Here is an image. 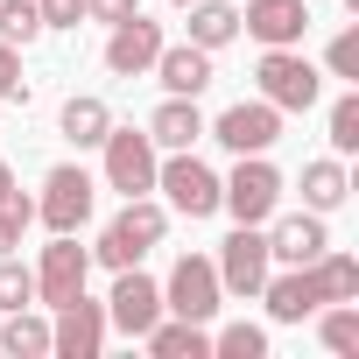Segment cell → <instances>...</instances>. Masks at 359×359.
Instances as JSON below:
<instances>
[{"instance_id":"1","label":"cell","mask_w":359,"mask_h":359,"mask_svg":"<svg viewBox=\"0 0 359 359\" xmlns=\"http://www.w3.org/2000/svg\"><path fill=\"white\" fill-rule=\"evenodd\" d=\"M162 233H169V205H155V198L141 191V198H127V212L99 233L92 261H99V268H113V275H120V268H141V254H148V247H162Z\"/></svg>"},{"instance_id":"2","label":"cell","mask_w":359,"mask_h":359,"mask_svg":"<svg viewBox=\"0 0 359 359\" xmlns=\"http://www.w3.org/2000/svg\"><path fill=\"white\" fill-rule=\"evenodd\" d=\"M275 205H282V169L268 155H240V169L219 184V212H233L240 226H261L275 219Z\"/></svg>"},{"instance_id":"3","label":"cell","mask_w":359,"mask_h":359,"mask_svg":"<svg viewBox=\"0 0 359 359\" xmlns=\"http://www.w3.org/2000/svg\"><path fill=\"white\" fill-rule=\"evenodd\" d=\"M261 99L275 106V113H310L317 99H324V78H317V64L310 57H296V50H261Z\"/></svg>"},{"instance_id":"4","label":"cell","mask_w":359,"mask_h":359,"mask_svg":"<svg viewBox=\"0 0 359 359\" xmlns=\"http://www.w3.org/2000/svg\"><path fill=\"white\" fill-rule=\"evenodd\" d=\"M219 303H226V289H219L212 254H176V268H169V282H162V310L191 317V324H212Z\"/></svg>"},{"instance_id":"5","label":"cell","mask_w":359,"mask_h":359,"mask_svg":"<svg viewBox=\"0 0 359 359\" xmlns=\"http://www.w3.org/2000/svg\"><path fill=\"white\" fill-rule=\"evenodd\" d=\"M155 191L169 198V212H184V219H212L219 212V176L191 148H176L169 162H155Z\"/></svg>"},{"instance_id":"6","label":"cell","mask_w":359,"mask_h":359,"mask_svg":"<svg viewBox=\"0 0 359 359\" xmlns=\"http://www.w3.org/2000/svg\"><path fill=\"white\" fill-rule=\"evenodd\" d=\"M92 205H99V184L78 169V162H57L50 176H43V198H36V219L50 226V233H78L85 219H92Z\"/></svg>"},{"instance_id":"7","label":"cell","mask_w":359,"mask_h":359,"mask_svg":"<svg viewBox=\"0 0 359 359\" xmlns=\"http://www.w3.org/2000/svg\"><path fill=\"white\" fill-rule=\"evenodd\" d=\"M106 184L120 191V198H141V191H155V141H148V127H106Z\"/></svg>"},{"instance_id":"8","label":"cell","mask_w":359,"mask_h":359,"mask_svg":"<svg viewBox=\"0 0 359 359\" xmlns=\"http://www.w3.org/2000/svg\"><path fill=\"white\" fill-rule=\"evenodd\" d=\"M212 268H219V289H226V296H261V282H268V268H275V261H268V233H261V226H233V233L219 240V261H212Z\"/></svg>"},{"instance_id":"9","label":"cell","mask_w":359,"mask_h":359,"mask_svg":"<svg viewBox=\"0 0 359 359\" xmlns=\"http://www.w3.org/2000/svg\"><path fill=\"white\" fill-rule=\"evenodd\" d=\"M205 134H212L219 148H233V155H268V148L282 141V113H275L268 99H240V106H226Z\"/></svg>"},{"instance_id":"10","label":"cell","mask_w":359,"mask_h":359,"mask_svg":"<svg viewBox=\"0 0 359 359\" xmlns=\"http://www.w3.org/2000/svg\"><path fill=\"white\" fill-rule=\"evenodd\" d=\"M85 275H92V247H78V233H57L50 247H43V268H36V303H71L78 289H85Z\"/></svg>"},{"instance_id":"11","label":"cell","mask_w":359,"mask_h":359,"mask_svg":"<svg viewBox=\"0 0 359 359\" xmlns=\"http://www.w3.org/2000/svg\"><path fill=\"white\" fill-rule=\"evenodd\" d=\"M99 345H106V303H92V296L78 289L71 303H57L50 352H64V359H99Z\"/></svg>"},{"instance_id":"12","label":"cell","mask_w":359,"mask_h":359,"mask_svg":"<svg viewBox=\"0 0 359 359\" xmlns=\"http://www.w3.org/2000/svg\"><path fill=\"white\" fill-rule=\"evenodd\" d=\"M155 57H162V22H148L141 8L127 22H113V36H106V71L113 78H141V71H155Z\"/></svg>"},{"instance_id":"13","label":"cell","mask_w":359,"mask_h":359,"mask_svg":"<svg viewBox=\"0 0 359 359\" xmlns=\"http://www.w3.org/2000/svg\"><path fill=\"white\" fill-rule=\"evenodd\" d=\"M240 29H247L261 50H296L303 29H310V0H247V8H240Z\"/></svg>"},{"instance_id":"14","label":"cell","mask_w":359,"mask_h":359,"mask_svg":"<svg viewBox=\"0 0 359 359\" xmlns=\"http://www.w3.org/2000/svg\"><path fill=\"white\" fill-rule=\"evenodd\" d=\"M261 296H268V317L275 324H303V317H317L324 310V282H317V268L303 261V268H268V282H261Z\"/></svg>"},{"instance_id":"15","label":"cell","mask_w":359,"mask_h":359,"mask_svg":"<svg viewBox=\"0 0 359 359\" xmlns=\"http://www.w3.org/2000/svg\"><path fill=\"white\" fill-rule=\"evenodd\" d=\"M155 317H162V282H148L141 268H120V282L106 296V324H120L127 338H141Z\"/></svg>"},{"instance_id":"16","label":"cell","mask_w":359,"mask_h":359,"mask_svg":"<svg viewBox=\"0 0 359 359\" xmlns=\"http://www.w3.org/2000/svg\"><path fill=\"white\" fill-rule=\"evenodd\" d=\"M331 247V233H324V212H289V219H275V233H268V261H282V268H303V261H317Z\"/></svg>"},{"instance_id":"17","label":"cell","mask_w":359,"mask_h":359,"mask_svg":"<svg viewBox=\"0 0 359 359\" xmlns=\"http://www.w3.org/2000/svg\"><path fill=\"white\" fill-rule=\"evenodd\" d=\"M155 78H162V92H176V99H205L212 92V50H198V43H162V57H155Z\"/></svg>"},{"instance_id":"18","label":"cell","mask_w":359,"mask_h":359,"mask_svg":"<svg viewBox=\"0 0 359 359\" xmlns=\"http://www.w3.org/2000/svg\"><path fill=\"white\" fill-rule=\"evenodd\" d=\"M148 141L169 148V155H176V148H198V141H205V113H198V99H176V92H169V99L148 113Z\"/></svg>"},{"instance_id":"19","label":"cell","mask_w":359,"mask_h":359,"mask_svg":"<svg viewBox=\"0 0 359 359\" xmlns=\"http://www.w3.org/2000/svg\"><path fill=\"white\" fill-rule=\"evenodd\" d=\"M141 345H148L155 359H205V352H212V331H205V324H191V317H176V324H162V317H155V324L141 331Z\"/></svg>"},{"instance_id":"20","label":"cell","mask_w":359,"mask_h":359,"mask_svg":"<svg viewBox=\"0 0 359 359\" xmlns=\"http://www.w3.org/2000/svg\"><path fill=\"white\" fill-rule=\"evenodd\" d=\"M345 198H352V176H345V162H338V155L303 162V205H310V212H338Z\"/></svg>"},{"instance_id":"21","label":"cell","mask_w":359,"mask_h":359,"mask_svg":"<svg viewBox=\"0 0 359 359\" xmlns=\"http://www.w3.org/2000/svg\"><path fill=\"white\" fill-rule=\"evenodd\" d=\"M106 127H113V106H106V99H92V92L64 99V141H71V148H99Z\"/></svg>"},{"instance_id":"22","label":"cell","mask_w":359,"mask_h":359,"mask_svg":"<svg viewBox=\"0 0 359 359\" xmlns=\"http://www.w3.org/2000/svg\"><path fill=\"white\" fill-rule=\"evenodd\" d=\"M240 36V8L233 0H191V43L198 50H226Z\"/></svg>"},{"instance_id":"23","label":"cell","mask_w":359,"mask_h":359,"mask_svg":"<svg viewBox=\"0 0 359 359\" xmlns=\"http://www.w3.org/2000/svg\"><path fill=\"white\" fill-rule=\"evenodd\" d=\"M310 268H317V282H324V303H352V296H359V261H352V254H331V247H324Z\"/></svg>"},{"instance_id":"24","label":"cell","mask_w":359,"mask_h":359,"mask_svg":"<svg viewBox=\"0 0 359 359\" xmlns=\"http://www.w3.org/2000/svg\"><path fill=\"white\" fill-rule=\"evenodd\" d=\"M0 345H8L15 359H36V352H50V324L29 317V310H8V324H0Z\"/></svg>"},{"instance_id":"25","label":"cell","mask_w":359,"mask_h":359,"mask_svg":"<svg viewBox=\"0 0 359 359\" xmlns=\"http://www.w3.org/2000/svg\"><path fill=\"white\" fill-rule=\"evenodd\" d=\"M36 36H43V8H36V0H0V43L29 50Z\"/></svg>"},{"instance_id":"26","label":"cell","mask_w":359,"mask_h":359,"mask_svg":"<svg viewBox=\"0 0 359 359\" xmlns=\"http://www.w3.org/2000/svg\"><path fill=\"white\" fill-rule=\"evenodd\" d=\"M317 338H324L331 352H359V310H352V303H324V310H317Z\"/></svg>"},{"instance_id":"27","label":"cell","mask_w":359,"mask_h":359,"mask_svg":"<svg viewBox=\"0 0 359 359\" xmlns=\"http://www.w3.org/2000/svg\"><path fill=\"white\" fill-rule=\"evenodd\" d=\"M324 134H331V155H352V148H359V92H338V99H331Z\"/></svg>"},{"instance_id":"28","label":"cell","mask_w":359,"mask_h":359,"mask_svg":"<svg viewBox=\"0 0 359 359\" xmlns=\"http://www.w3.org/2000/svg\"><path fill=\"white\" fill-rule=\"evenodd\" d=\"M212 352H219V359H268V331H261V324H226V331L212 338Z\"/></svg>"},{"instance_id":"29","label":"cell","mask_w":359,"mask_h":359,"mask_svg":"<svg viewBox=\"0 0 359 359\" xmlns=\"http://www.w3.org/2000/svg\"><path fill=\"white\" fill-rule=\"evenodd\" d=\"M29 303H36V275L15 254H0V310H29Z\"/></svg>"},{"instance_id":"30","label":"cell","mask_w":359,"mask_h":359,"mask_svg":"<svg viewBox=\"0 0 359 359\" xmlns=\"http://www.w3.org/2000/svg\"><path fill=\"white\" fill-rule=\"evenodd\" d=\"M29 219H36V205H29L22 191H15V198H0V254H15V247H22Z\"/></svg>"},{"instance_id":"31","label":"cell","mask_w":359,"mask_h":359,"mask_svg":"<svg viewBox=\"0 0 359 359\" xmlns=\"http://www.w3.org/2000/svg\"><path fill=\"white\" fill-rule=\"evenodd\" d=\"M324 64H331V78L359 85V29H338V36H331V50H324Z\"/></svg>"},{"instance_id":"32","label":"cell","mask_w":359,"mask_h":359,"mask_svg":"<svg viewBox=\"0 0 359 359\" xmlns=\"http://www.w3.org/2000/svg\"><path fill=\"white\" fill-rule=\"evenodd\" d=\"M0 99L29 106V85H22V50H15V43H0Z\"/></svg>"},{"instance_id":"33","label":"cell","mask_w":359,"mask_h":359,"mask_svg":"<svg viewBox=\"0 0 359 359\" xmlns=\"http://www.w3.org/2000/svg\"><path fill=\"white\" fill-rule=\"evenodd\" d=\"M43 8V29H78L85 22V0H36Z\"/></svg>"},{"instance_id":"34","label":"cell","mask_w":359,"mask_h":359,"mask_svg":"<svg viewBox=\"0 0 359 359\" xmlns=\"http://www.w3.org/2000/svg\"><path fill=\"white\" fill-rule=\"evenodd\" d=\"M134 8H141V0H85V22H106V29H113V22H127Z\"/></svg>"},{"instance_id":"35","label":"cell","mask_w":359,"mask_h":359,"mask_svg":"<svg viewBox=\"0 0 359 359\" xmlns=\"http://www.w3.org/2000/svg\"><path fill=\"white\" fill-rule=\"evenodd\" d=\"M0 198H15V176H8V162H0Z\"/></svg>"},{"instance_id":"36","label":"cell","mask_w":359,"mask_h":359,"mask_svg":"<svg viewBox=\"0 0 359 359\" xmlns=\"http://www.w3.org/2000/svg\"><path fill=\"white\" fill-rule=\"evenodd\" d=\"M176 8H191V0H176Z\"/></svg>"},{"instance_id":"37","label":"cell","mask_w":359,"mask_h":359,"mask_svg":"<svg viewBox=\"0 0 359 359\" xmlns=\"http://www.w3.org/2000/svg\"><path fill=\"white\" fill-rule=\"evenodd\" d=\"M310 8H317V0H310Z\"/></svg>"}]
</instances>
